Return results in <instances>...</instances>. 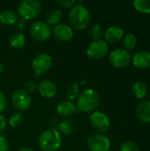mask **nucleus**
<instances>
[{"label":"nucleus","mask_w":150,"mask_h":151,"mask_svg":"<svg viewBox=\"0 0 150 151\" xmlns=\"http://www.w3.org/2000/svg\"><path fill=\"white\" fill-rule=\"evenodd\" d=\"M0 151H9L8 141L2 135H0Z\"/></svg>","instance_id":"2f4dec72"},{"label":"nucleus","mask_w":150,"mask_h":151,"mask_svg":"<svg viewBox=\"0 0 150 151\" xmlns=\"http://www.w3.org/2000/svg\"><path fill=\"white\" fill-rule=\"evenodd\" d=\"M7 106V99L4 92L0 91V113L5 110Z\"/></svg>","instance_id":"7c9ffc66"},{"label":"nucleus","mask_w":150,"mask_h":151,"mask_svg":"<svg viewBox=\"0 0 150 151\" xmlns=\"http://www.w3.org/2000/svg\"><path fill=\"white\" fill-rule=\"evenodd\" d=\"M57 112L63 116V117H69L73 115L77 111V106L74 103H72L70 100H64L61 101L57 105Z\"/></svg>","instance_id":"dca6fc26"},{"label":"nucleus","mask_w":150,"mask_h":151,"mask_svg":"<svg viewBox=\"0 0 150 151\" xmlns=\"http://www.w3.org/2000/svg\"><path fill=\"white\" fill-rule=\"evenodd\" d=\"M119 151H140V149L138 145L133 142L127 141L121 144Z\"/></svg>","instance_id":"cd10ccee"},{"label":"nucleus","mask_w":150,"mask_h":151,"mask_svg":"<svg viewBox=\"0 0 150 151\" xmlns=\"http://www.w3.org/2000/svg\"><path fill=\"white\" fill-rule=\"evenodd\" d=\"M29 34L31 37L37 42H45L50 37L52 30L50 26L48 25L47 22L38 20L34 22L30 26Z\"/></svg>","instance_id":"39448f33"},{"label":"nucleus","mask_w":150,"mask_h":151,"mask_svg":"<svg viewBox=\"0 0 150 151\" xmlns=\"http://www.w3.org/2000/svg\"><path fill=\"white\" fill-rule=\"evenodd\" d=\"M66 96L70 100L77 99L80 96V87L78 83H71L66 89Z\"/></svg>","instance_id":"393cba45"},{"label":"nucleus","mask_w":150,"mask_h":151,"mask_svg":"<svg viewBox=\"0 0 150 151\" xmlns=\"http://www.w3.org/2000/svg\"><path fill=\"white\" fill-rule=\"evenodd\" d=\"M3 70H4V65H3V63L0 61V73H2Z\"/></svg>","instance_id":"e433bc0d"},{"label":"nucleus","mask_w":150,"mask_h":151,"mask_svg":"<svg viewBox=\"0 0 150 151\" xmlns=\"http://www.w3.org/2000/svg\"><path fill=\"white\" fill-rule=\"evenodd\" d=\"M23 122V116L20 112H14L12 113L8 120L9 125L11 127H19Z\"/></svg>","instance_id":"a878e982"},{"label":"nucleus","mask_w":150,"mask_h":151,"mask_svg":"<svg viewBox=\"0 0 150 151\" xmlns=\"http://www.w3.org/2000/svg\"><path fill=\"white\" fill-rule=\"evenodd\" d=\"M89 35L94 41L95 40H100L101 36L103 35V27L99 24H94L90 29H89Z\"/></svg>","instance_id":"bb28decb"},{"label":"nucleus","mask_w":150,"mask_h":151,"mask_svg":"<svg viewBox=\"0 0 150 151\" xmlns=\"http://www.w3.org/2000/svg\"><path fill=\"white\" fill-rule=\"evenodd\" d=\"M37 90L39 94L45 98H52L57 95V88L54 82L49 80H43L37 84Z\"/></svg>","instance_id":"ddd939ff"},{"label":"nucleus","mask_w":150,"mask_h":151,"mask_svg":"<svg viewBox=\"0 0 150 151\" xmlns=\"http://www.w3.org/2000/svg\"><path fill=\"white\" fill-rule=\"evenodd\" d=\"M26 36L21 32H14L9 37V43L14 49H20L26 44Z\"/></svg>","instance_id":"6ab92c4d"},{"label":"nucleus","mask_w":150,"mask_h":151,"mask_svg":"<svg viewBox=\"0 0 150 151\" xmlns=\"http://www.w3.org/2000/svg\"><path fill=\"white\" fill-rule=\"evenodd\" d=\"M132 92L133 96L138 99H143L148 93L147 86L142 81H136L132 86Z\"/></svg>","instance_id":"4be33fe9"},{"label":"nucleus","mask_w":150,"mask_h":151,"mask_svg":"<svg viewBox=\"0 0 150 151\" xmlns=\"http://www.w3.org/2000/svg\"><path fill=\"white\" fill-rule=\"evenodd\" d=\"M18 21V13L11 9H5L0 12V22L6 26H11Z\"/></svg>","instance_id":"a211bd4d"},{"label":"nucleus","mask_w":150,"mask_h":151,"mask_svg":"<svg viewBox=\"0 0 150 151\" xmlns=\"http://www.w3.org/2000/svg\"><path fill=\"white\" fill-rule=\"evenodd\" d=\"M57 4H59L61 7H64V8H72L75 4H76V1L75 0H57Z\"/></svg>","instance_id":"c756f323"},{"label":"nucleus","mask_w":150,"mask_h":151,"mask_svg":"<svg viewBox=\"0 0 150 151\" xmlns=\"http://www.w3.org/2000/svg\"><path fill=\"white\" fill-rule=\"evenodd\" d=\"M52 66V58L47 53L36 55L32 61V69L36 75L47 73Z\"/></svg>","instance_id":"423d86ee"},{"label":"nucleus","mask_w":150,"mask_h":151,"mask_svg":"<svg viewBox=\"0 0 150 151\" xmlns=\"http://www.w3.org/2000/svg\"><path fill=\"white\" fill-rule=\"evenodd\" d=\"M100 104L99 94L92 88L84 90L77 98V109L82 112H94Z\"/></svg>","instance_id":"f03ea898"},{"label":"nucleus","mask_w":150,"mask_h":151,"mask_svg":"<svg viewBox=\"0 0 150 151\" xmlns=\"http://www.w3.org/2000/svg\"><path fill=\"white\" fill-rule=\"evenodd\" d=\"M42 4L39 0H24L18 6V14L25 20L35 19L42 12Z\"/></svg>","instance_id":"20e7f679"},{"label":"nucleus","mask_w":150,"mask_h":151,"mask_svg":"<svg viewBox=\"0 0 150 151\" xmlns=\"http://www.w3.org/2000/svg\"><path fill=\"white\" fill-rule=\"evenodd\" d=\"M137 44V38L133 34H126L123 39V45L126 50H131L135 48Z\"/></svg>","instance_id":"b1692460"},{"label":"nucleus","mask_w":150,"mask_h":151,"mask_svg":"<svg viewBox=\"0 0 150 151\" xmlns=\"http://www.w3.org/2000/svg\"><path fill=\"white\" fill-rule=\"evenodd\" d=\"M17 27L19 29L22 30V29H25V27H27V20L23 19H20L19 20L17 21Z\"/></svg>","instance_id":"72a5a7b5"},{"label":"nucleus","mask_w":150,"mask_h":151,"mask_svg":"<svg viewBox=\"0 0 150 151\" xmlns=\"http://www.w3.org/2000/svg\"><path fill=\"white\" fill-rule=\"evenodd\" d=\"M133 5L140 12L142 13L150 12V0H133Z\"/></svg>","instance_id":"5701e85b"},{"label":"nucleus","mask_w":150,"mask_h":151,"mask_svg":"<svg viewBox=\"0 0 150 151\" xmlns=\"http://www.w3.org/2000/svg\"><path fill=\"white\" fill-rule=\"evenodd\" d=\"M11 103L15 109L24 111L31 106L32 99L30 95L23 89H17L11 95Z\"/></svg>","instance_id":"9b49d317"},{"label":"nucleus","mask_w":150,"mask_h":151,"mask_svg":"<svg viewBox=\"0 0 150 151\" xmlns=\"http://www.w3.org/2000/svg\"><path fill=\"white\" fill-rule=\"evenodd\" d=\"M63 19V12L59 9H52L50 10L46 17L47 24L50 26L52 25H58Z\"/></svg>","instance_id":"412c9836"},{"label":"nucleus","mask_w":150,"mask_h":151,"mask_svg":"<svg viewBox=\"0 0 150 151\" xmlns=\"http://www.w3.org/2000/svg\"><path fill=\"white\" fill-rule=\"evenodd\" d=\"M37 89V84L33 81H27L24 83V88L23 90L27 93H33Z\"/></svg>","instance_id":"c85d7f7f"},{"label":"nucleus","mask_w":150,"mask_h":151,"mask_svg":"<svg viewBox=\"0 0 150 151\" xmlns=\"http://www.w3.org/2000/svg\"><path fill=\"white\" fill-rule=\"evenodd\" d=\"M38 144L42 150L57 151L62 145V135L57 129H47L40 134Z\"/></svg>","instance_id":"7ed1b4c3"},{"label":"nucleus","mask_w":150,"mask_h":151,"mask_svg":"<svg viewBox=\"0 0 150 151\" xmlns=\"http://www.w3.org/2000/svg\"><path fill=\"white\" fill-rule=\"evenodd\" d=\"M50 126H51V128H53V129H57V126H58V124H59V121H58V119H57V118H52L51 119H50Z\"/></svg>","instance_id":"f704fd0d"},{"label":"nucleus","mask_w":150,"mask_h":151,"mask_svg":"<svg viewBox=\"0 0 150 151\" xmlns=\"http://www.w3.org/2000/svg\"><path fill=\"white\" fill-rule=\"evenodd\" d=\"M53 34L57 40L61 42H68L73 37V29L67 24L60 23L54 27Z\"/></svg>","instance_id":"f8f14e48"},{"label":"nucleus","mask_w":150,"mask_h":151,"mask_svg":"<svg viewBox=\"0 0 150 151\" xmlns=\"http://www.w3.org/2000/svg\"><path fill=\"white\" fill-rule=\"evenodd\" d=\"M90 151H109L111 149V141L103 134H94L87 142Z\"/></svg>","instance_id":"6e6552de"},{"label":"nucleus","mask_w":150,"mask_h":151,"mask_svg":"<svg viewBox=\"0 0 150 151\" xmlns=\"http://www.w3.org/2000/svg\"><path fill=\"white\" fill-rule=\"evenodd\" d=\"M18 151H33L31 149H29V148H21V149H19Z\"/></svg>","instance_id":"c9c22d12"},{"label":"nucleus","mask_w":150,"mask_h":151,"mask_svg":"<svg viewBox=\"0 0 150 151\" xmlns=\"http://www.w3.org/2000/svg\"><path fill=\"white\" fill-rule=\"evenodd\" d=\"M89 122L91 126L99 132V134H103L107 132L110 128V119L108 116L100 111H94L89 118Z\"/></svg>","instance_id":"9d476101"},{"label":"nucleus","mask_w":150,"mask_h":151,"mask_svg":"<svg viewBox=\"0 0 150 151\" xmlns=\"http://www.w3.org/2000/svg\"><path fill=\"white\" fill-rule=\"evenodd\" d=\"M133 64L140 69H147L150 67V52L147 50H140L132 58Z\"/></svg>","instance_id":"2eb2a0df"},{"label":"nucleus","mask_w":150,"mask_h":151,"mask_svg":"<svg viewBox=\"0 0 150 151\" xmlns=\"http://www.w3.org/2000/svg\"><path fill=\"white\" fill-rule=\"evenodd\" d=\"M7 123L8 122H7L6 118L4 115L0 114V133L4 132L5 130V128L7 127Z\"/></svg>","instance_id":"473e14b6"},{"label":"nucleus","mask_w":150,"mask_h":151,"mask_svg":"<svg viewBox=\"0 0 150 151\" xmlns=\"http://www.w3.org/2000/svg\"><path fill=\"white\" fill-rule=\"evenodd\" d=\"M124 37V30L120 26L112 25L104 32V39L106 42L117 43Z\"/></svg>","instance_id":"4468645a"},{"label":"nucleus","mask_w":150,"mask_h":151,"mask_svg":"<svg viewBox=\"0 0 150 151\" xmlns=\"http://www.w3.org/2000/svg\"><path fill=\"white\" fill-rule=\"evenodd\" d=\"M57 131L65 135H70L74 132V124L69 119H65L59 121L57 126Z\"/></svg>","instance_id":"aec40b11"},{"label":"nucleus","mask_w":150,"mask_h":151,"mask_svg":"<svg viewBox=\"0 0 150 151\" xmlns=\"http://www.w3.org/2000/svg\"><path fill=\"white\" fill-rule=\"evenodd\" d=\"M68 19L72 28L83 30L90 23L91 14L89 10L83 4H76L71 8L68 14Z\"/></svg>","instance_id":"f257e3e1"},{"label":"nucleus","mask_w":150,"mask_h":151,"mask_svg":"<svg viewBox=\"0 0 150 151\" xmlns=\"http://www.w3.org/2000/svg\"><path fill=\"white\" fill-rule=\"evenodd\" d=\"M109 51L108 43L100 39L93 41L87 48V55L93 59H100L107 55Z\"/></svg>","instance_id":"1a4fd4ad"},{"label":"nucleus","mask_w":150,"mask_h":151,"mask_svg":"<svg viewBox=\"0 0 150 151\" xmlns=\"http://www.w3.org/2000/svg\"><path fill=\"white\" fill-rule=\"evenodd\" d=\"M137 118L145 123H150V101L141 102L135 109Z\"/></svg>","instance_id":"f3484780"},{"label":"nucleus","mask_w":150,"mask_h":151,"mask_svg":"<svg viewBox=\"0 0 150 151\" xmlns=\"http://www.w3.org/2000/svg\"><path fill=\"white\" fill-rule=\"evenodd\" d=\"M109 61L113 66L123 68L131 63L132 56L130 52L125 49H116L110 53Z\"/></svg>","instance_id":"0eeeda50"}]
</instances>
